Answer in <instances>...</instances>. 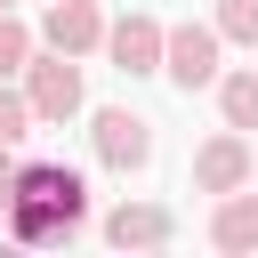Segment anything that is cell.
Here are the masks:
<instances>
[{
	"label": "cell",
	"instance_id": "1",
	"mask_svg": "<svg viewBox=\"0 0 258 258\" xmlns=\"http://www.w3.org/2000/svg\"><path fill=\"white\" fill-rule=\"evenodd\" d=\"M8 234L16 242H73L81 226H89V185H81V169H64V161H16V177H8Z\"/></svg>",
	"mask_w": 258,
	"mask_h": 258
},
{
	"label": "cell",
	"instance_id": "2",
	"mask_svg": "<svg viewBox=\"0 0 258 258\" xmlns=\"http://www.w3.org/2000/svg\"><path fill=\"white\" fill-rule=\"evenodd\" d=\"M24 97H32V113H40V121H56V129H64V121L81 113V56H64V48H48V40H40V56L24 64Z\"/></svg>",
	"mask_w": 258,
	"mask_h": 258
},
{
	"label": "cell",
	"instance_id": "3",
	"mask_svg": "<svg viewBox=\"0 0 258 258\" xmlns=\"http://www.w3.org/2000/svg\"><path fill=\"white\" fill-rule=\"evenodd\" d=\"M89 145H97V161H105L113 177H137V169L153 161V121L129 113V105H105V113L89 121Z\"/></svg>",
	"mask_w": 258,
	"mask_h": 258
},
{
	"label": "cell",
	"instance_id": "4",
	"mask_svg": "<svg viewBox=\"0 0 258 258\" xmlns=\"http://www.w3.org/2000/svg\"><path fill=\"white\" fill-rule=\"evenodd\" d=\"M218 40H226L218 24H169V56H161V73H169L185 97H194V89H218V81H226V73H218Z\"/></svg>",
	"mask_w": 258,
	"mask_h": 258
},
{
	"label": "cell",
	"instance_id": "5",
	"mask_svg": "<svg viewBox=\"0 0 258 258\" xmlns=\"http://www.w3.org/2000/svg\"><path fill=\"white\" fill-rule=\"evenodd\" d=\"M258 177V153H250V129H218L202 153H194V185L202 194H242Z\"/></svg>",
	"mask_w": 258,
	"mask_h": 258
},
{
	"label": "cell",
	"instance_id": "6",
	"mask_svg": "<svg viewBox=\"0 0 258 258\" xmlns=\"http://www.w3.org/2000/svg\"><path fill=\"white\" fill-rule=\"evenodd\" d=\"M105 56H113V73L145 81V73H161V56H169V32H161L153 16H121V24L105 32Z\"/></svg>",
	"mask_w": 258,
	"mask_h": 258
},
{
	"label": "cell",
	"instance_id": "7",
	"mask_svg": "<svg viewBox=\"0 0 258 258\" xmlns=\"http://www.w3.org/2000/svg\"><path fill=\"white\" fill-rule=\"evenodd\" d=\"M105 16H97V0H48L40 8V40L48 48H64V56H89V48H105Z\"/></svg>",
	"mask_w": 258,
	"mask_h": 258
},
{
	"label": "cell",
	"instance_id": "8",
	"mask_svg": "<svg viewBox=\"0 0 258 258\" xmlns=\"http://www.w3.org/2000/svg\"><path fill=\"white\" fill-rule=\"evenodd\" d=\"M169 234H177V218H169L161 202H113V210H105V242H113V250H161Z\"/></svg>",
	"mask_w": 258,
	"mask_h": 258
},
{
	"label": "cell",
	"instance_id": "9",
	"mask_svg": "<svg viewBox=\"0 0 258 258\" xmlns=\"http://www.w3.org/2000/svg\"><path fill=\"white\" fill-rule=\"evenodd\" d=\"M210 242L218 250H258V194L242 185V194H218V210H210Z\"/></svg>",
	"mask_w": 258,
	"mask_h": 258
},
{
	"label": "cell",
	"instance_id": "10",
	"mask_svg": "<svg viewBox=\"0 0 258 258\" xmlns=\"http://www.w3.org/2000/svg\"><path fill=\"white\" fill-rule=\"evenodd\" d=\"M218 113H226V129H258V73H226L218 81Z\"/></svg>",
	"mask_w": 258,
	"mask_h": 258
},
{
	"label": "cell",
	"instance_id": "11",
	"mask_svg": "<svg viewBox=\"0 0 258 258\" xmlns=\"http://www.w3.org/2000/svg\"><path fill=\"white\" fill-rule=\"evenodd\" d=\"M32 56H40V32H32V24H16V16L0 8V81H16Z\"/></svg>",
	"mask_w": 258,
	"mask_h": 258
},
{
	"label": "cell",
	"instance_id": "12",
	"mask_svg": "<svg viewBox=\"0 0 258 258\" xmlns=\"http://www.w3.org/2000/svg\"><path fill=\"white\" fill-rule=\"evenodd\" d=\"M32 121H40V113H32V97L0 81V137H8V145H24V137H32Z\"/></svg>",
	"mask_w": 258,
	"mask_h": 258
},
{
	"label": "cell",
	"instance_id": "13",
	"mask_svg": "<svg viewBox=\"0 0 258 258\" xmlns=\"http://www.w3.org/2000/svg\"><path fill=\"white\" fill-rule=\"evenodd\" d=\"M218 32L242 40V48H258V0H218Z\"/></svg>",
	"mask_w": 258,
	"mask_h": 258
},
{
	"label": "cell",
	"instance_id": "14",
	"mask_svg": "<svg viewBox=\"0 0 258 258\" xmlns=\"http://www.w3.org/2000/svg\"><path fill=\"white\" fill-rule=\"evenodd\" d=\"M8 177H16V145L0 137V194H8Z\"/></svg>",
	"mask_w": 258,
	"mask_h": 258
},
{
	"label": "cell",
	"instance_id": "15",
	"mask_svg": "<svg viewBox=\"0 0 258 258\" xmlns=\"http://www.w3.org/2000/svg\"><path fill=\"white\" fill-rule=\"evenodd\" d=\"M0 8H16V0H0Z\"/></svg>",
	"mask_w": 258,
	"mask_h": 258
}]
</instances>
